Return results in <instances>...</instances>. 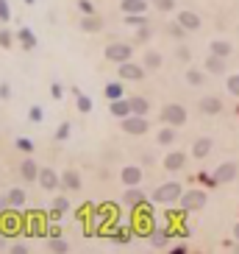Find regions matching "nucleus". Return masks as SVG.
Listing matches in <instances>:
<instances>
[{
    "label": "nucleus",
    "mask_w": 239,
    "mask_h": 254,
    "mask_svg": "<svg viewBox=\"0 0 239 254\" xmlns=\"http://www.w3.org/2000/svg\"><path fill=\"white\" fill-rule=\"evenodd\" d=\"M206 204H209V193L206 190H187L181 196V210L184 212H197V210H203Z\"/></svg>",
    "instance_id": "5"
},
{
    "label": "nucleus",
    "mask_w": 239,
    "mask_h": 254,
    "mask_svg": "<svg viewBox=\"0 0 239 254\" xmlns=\"http://www.w3.org/2000/svg\"><path fill=\"white\" fill-rule=\"evenodd\" d=\"M64 212H70V198H67V196H56L48 215H50V221H61V218H64Z\"/></svg>",
    "instance_id": "17"
},
{
    "label": "nucleus",
    "mask_w": 239,
    "mask_h": 254,
    "mask_svg": "<svg viewBox=\"0 0 239 254\" xmlns=\"http://www.w3.org/2000/svg\"><path fill=\"white\" fill-rule=\"evenodd\" d=\"M25 190H20V187H11L9 193H6V198H3V204H6V207H14V210H20V207H23V204H25Z\"/></svg>",
    "instance_id": "22"
},
{
    "label": "nucleus",
    "mask_w": 239,
    "mask_h": 254,
    "mask_svg": "<svg viewBox=\"0 0 239 254\" xmlns=\"http://www.w3.org/2000/svg\"><path fill=\"white\" fill-rule=\"evenodd\" d=\"M103 56H106L111 64H122V61H128L131 56H134V48H131L128 42H109L106 51H103Z\"/></svg>",
    "instance_id": "3"
},
{
    "label": "nucleus",
    "mask_w": 239,
    "mask_h": 254,
    "mask_svg": "<svg viewBox=\"0 0 239 254\" xmlns=\"http://www.w3.org/2000/svg\"><path fill=\"white\" fill-rule=\"evenodd\" d=\"M81 31H86V34H97V31H103V20L97 17V14H84V20H81Z\"/></svg>",
    "instance_id": "23"
},
{
    "label": "nucleus",
    "mask_w": 239,
    "mask_h": 254,
    "mask_svg": "<svg viewBox=\"0 0 239 254\" xmlns=\"http://www.w3.org/2000/svg\"><path fill=\"white\" fill-rule=\"evenodd\" d=\"M137 39L139 42H147V39H150V26H147V23L137 28Z\"/></svg>",
    "instance_id": "44"
},
{
    "label": "nucleus",
    "mask_w": 239,
    "mask_h": 254,
    "mask_svg": "<svg viewBox=\"0 0 239 254\" xmlns=\"http://www.w3.org/2000/svg\"><path fill=\"white\" fill-rule=\"evenodd\" d=\"M17 36H20V42H23V48H25V51L36 48V36H34V31H31V28H20Z\"/></svg>",
    "instance_id": "30"
},
{
    "label": "nucleus",
    "mask_w": 239,
    "mask_h": 254,
    "mask_svg": "<svg viewBox=\"0 0 239 254\" xmlns=\"http://www.w3.org/2000/svg\"><path fill=\"white\" fill-rule=\"evenodd\" d=\"M11 42H14V34L9 28H0V48H11Z\"/></svg>",
    "instance_id": "40"
},
{
    "label": "nucleus",
    "mask_w": 239,
    "mask_h": 254,
    "mask_svg": "<svg viewBox=\"0 0 239 254\" xmlns=\"http://www.w3.org/2000/svg\"><path fill=\"white\" fill-rule=\"evenodd\" d=\"M175 59H178V61H189V59H192V51H189L187 45H178V51H175Z\"/></svg>",
    "instance_id": "42"
},
{
    "label": "nucleus",
    "mask_w": 239,
    "mask_h": 254,
    "mask_svg": "<svg viewBox=\"0 0 239 254\" xmlns=\"http://www.w3.org/2000/svg\"><path fill=\"white\" fill-rule=\"evenodd\" d=\"M209 53H217V56H225V59H228L231 53H234V45H231L228 39H212V42H209Z\"/></svg>",
    "instance_id": "24"
},
{
    "label": "nucleus",
    "mask_w": 239,
    "mask_h": 254,
    "mask_svg": "<svg viewBox=\"0 0 239 254\" xmlns=\"http://www.w3.org/2000/svg\"><path fill=\"white\" fill-rule=\"evenodd\" d=\"M131 109H134L137 114H147V112H150V101L142 98V95H134V98H131Z\"/></svg>",
    "instance_id": "31"
},
{
    "label": "nucleus",
    "mask_w": 239,
    "mask_h": 254,
    "mask_svg": "<svg viewBox=\"0 0 239 254\" xmlns=\"http://www.w3.org/2000/svg\"><path fill=\"white\" fill-rule=\"evenodd\" d=\"M175 235L172 232V226L170 224H164V226H153V232H150V243L156 246V249H162V246H167V240Z\"/></svg>",
    "instance_id": "15"
},
{
    "label": "nucleus",
    "mask_w": 239,
    "mask_h": 254,
    "mask_svg": "<svg viewBox=\"0 0 239 254\" xmlns=\"http://www.w3.org/2000/svg\"><path fill=\"white\" fill-rule=\"evenodd\" d=\"M0 229H3V232H9V235H17V232H20V218L14 215V212L3 215V221H0Z\"/></svg>",
    "instance_id": "29"
},
{
    "label": "nucleus",
    "mask_w": 239,
    "mask_h": 254,
    "mask_svg": "<svg viewBox=\"0 0 239 254\" xmlns=\"http://www.w3.org/2000/svg\"><path fill=\"white\" fill-rule=\"evenodd\" d=\"M48 249H50V252H70V243L61 235H53L50 243H48Z\"/></svg>",
    "instance_id": "34"
},
{
    "label": "nucleus",
    "mask_w": 239,
    "mask_h": 254,
    "mask_svg": "<svg viewBox=\"0 0 239 254\" xmlns=\"http://www.w3.org/2000/svg\"><path fill=\"white\" fill-rule=\"evenodd\" d=\"M200 182L209 184V187H217V184H220L217 179H214V176H209V173H200Z\"/></svg>",
    "instance_id": "48"
},
{
    "label": "nucleus",
    "mask_w": 239,
    "mask_h": 254,
    "mask_svg": "<svg viewBox=\"0 0 239 254\" xmlns=\"http://www.w3.org/2000/svg\"><path fill=\"white\" fill-rule=\"evenodd\" d=\"M50 95L56 98V101H59V98L64 95V89H61V84H50Z\"/></svg>",
    "instance_id": "49"
},
{
    "label": "nucleus",
    "mask_w": 239,
    "mask_h": 254,
    "mask_svg": "<svg viewBox=\"0 0 239 254\" xmlns=\"http://www.w3.org/2000/svg\"><path fill=\"white\" fill-rule=\"evenodd\" d=\"M203 70L209 76H222L225 73V56H217V53H209L203 61Z\"/></svg>",
    "instance_id": "13"
},
{
    "label": "nucleus",
    "mask_w": 239,
    "mask_h": 254,
    "mask_svg": "<svg viewBox=\"0 0 239 254\" xmlns=\"http://www.w3.org/2000/svg\"><path fill=\"white\" fill-rule=\"evenodd\" d=\"M200 112H203V114H220L222 112V101L217 95L200 98Z\"/></svg>",
    "instance_id": "21"
},
{
    "label": "nucleus",
    "mask_w": 239,
    "mask_h": 254,
    "mask_svg": "<svg viewBox=\"0 0 239 254\" xmlns=\"http://www.w3.org/2000/svg\"><path fill=\"white\" fill-rule=\"evenodd\" d=\"M28 235H34V237H42V235H48V229H45V224H42V218H36V215H34V218H31V221H28Z\"/></svg>",
    "instance_id": "32"
},
{
    "label": "nucleus",
    "mask_w": 239,
    "mask_h": 254,
    "mask_svg": "<svg viewBox=\"0 0 239 254\" xmlns=\"http://www.w3.org/2000/svg\"><path fill=\"white\" fill-rule=\"evenodd\" d=\"M181 168H187V154L184 151H170V154H164V170H181Z\"/></svg>",
    "instance_id": "14"
},
{
    "label": "nucleus",
    "mask_w": 239,
    "mask_h": 254,
    "mask_svg": "<svg viewBox=\"0 0 239 254\" xmlns=\"http://www.w3.org/2000/svg\"><path fill=\"white\" fill-rule=\"evenodd\" d=\"M181 196H184V184L164 182V184H159L153 193H150V201H156V204H175V201H181Z\"/></svg>",
    "instance_id": "1"
},
{
    "label": "nucleus",
    "mask_w": 239,
    "mask_h": 254,
    "mask_svg": "<svg viewBox=\"0 0 239 254\" xmlns=\"http://www.w3.org/2000/svg\"><path fill=\"white\" fill-rule=\"evenodd\" d=\"M147 76V67L145 64H137V61H122V64H117V79L122 81H145Z\"/></svg>",
    "instance_id": "6"
},
{
    "label": "nucleus",
    "mask_w": 239,
    "mask_h": 254,
    "mask_svg": "<svg viewBox=\"0 0 239 254\" xmlns=\"http://www.w3.org/2000/svg\"><path fill=\"white\" fill-rule=\"evenodd\" d=\"M175 140H178L175 126H167V123H164L162 129H159V134H156V142H159V145H172Z\"/></svg>",
    "instance_id": "25"
},
{
    "label": "nucleus",
    "mask_w": 239,
    "mask_h": 254,
    "mask_svg": "<svg viewBox=\"0 0 239 254\" xmlns=\"http://www.w3.org/2000/svg\"><path fill=\"white\" fill-rule=\"evenodd\" d=\"M17 148L23 151V154H31V151H34V140H31V137H17Z\"/></svg>",
    "instance_id": "39"
},
{
    "label": "nucleus",
    "mask_w": 239,
    "mask_h": 254,
    "mask_svg": "<svg viewBox=\"0 0 239 254\" xmlns=\"http://www.w3.org/2000/svg\"><path fill=\"white\" fill-rule=\"evenodd\" d=\"M28 117H31V120H34V123H42L45 112H42V109H39V106H31V112H28Z\"/></svg>",
    "instance_id": "47"
},
{
    "label": "nucleus",
    "mask_w": 239,
    "mask_h": 254,
    "mask_svg": "<svg viewBox=\"0 0 239 254\" xmlns=\"http://www.w3.org/2000/svg\"><path fill=\"white\" fill-rule=\"evenodd\" d=\"M111 237H114L117 243H128V240H131V229L128 226H117L114 232H111Z\"/></svg>",
    "instance_id": "35"
},
{
    "label": "nucleus",
    "mask_w": 239,
    "mask_h": 254,
    "mask_svg": "<svg viewBox=\"0 0 239 254\" xmlns=\"http://www.w3.org/2000/svg\"><path fill=\"white\" fill-rule=\"evenodd\" d=\"M70 129H72V126H70V123H61V126H59V132H56V140H67V137H70Z\"/></svg>",
    "instance_id": "45"
},
{
    "label": "nucleus",
    "mask_w": 239,
    "mask_h": 254,
    "mask_svg": "<svg viewBox=\"0 0 239 254\" xmlns=\"http://www.w3.org/2000/svg\"><path fill=\"white\" fill-rule=\"evenodd\" d=\"M120 129H122L125 134H131V137H139V134L150 132V123H147V114L131 112L128 117H122V120H120Z\"/></svg>",
    "instance_id": "2"
},
{
    "label": "nucleus",
    "mask_w": 239,
    "mask_h": 254,
    "mask_svg": "<svg viewBox=\"0 0 239 254\" xmlns=\"http://www.w3.org/2000/svg\"><path fill=\"white\" fill-rule=\"evenodd\" d=\"M106 98H109V101H117V98H125V87H122V79H117V81H109V84H106Z\"/></svg>",
    "instance_id": "27"
},
{
    "label": "nucleus",
    "mask_w": 239,
    "mask_h": 254,
    "mask_svg": "<svg viewBox=\"0 0 239 254\" xmlns=\"http://www.w3.org/2000/svg\"><path fill=\"white\" fill-rule=\"evenodd\" d=\"M147 9H150L147 0H122L120 3V11H125V14H145Z\"/></svg>",
    "instance_id": "20"
},
{
    "label": "nucleus",
    "mask_w": 239,
    "mask_h": 254,
    "mask_svg": "<svg viewBox=\"0 0 239 254\" xmlns=\"http://www.w3.org/2000/svg\"><path fill=\"white\" fill-rule=\"evenodd\" d=\"M156 11H175V0H153Z\"/></svg>",
    "instance_id": "38"
},
{
    "label": "nucleus",
    "mask_w": 239,
    "mask_h": 254,
    "mask_svg": "<svg viewBox=\"0 0 239 254\" xmlns=\"http://www.w3.org/2000/svg\"><path fill=\"white\" fill-rule=\"evenodd\" d=\"M142 165H125L120 170V182L125 184V187H134V184H142Z\"/></svg>",
    "instance_id": "8"
},
{
    "label": "nucleus",
    "mask_w": 239,
    "mask_h": 254,
    "mask_svg": "<svg viewBox=\"0 0 239 254\" xmlns=\"http://www.w3.org/2000/svg\"><path fill=\"white\" fill-rule=\"evenodd\" d=\"M167 34H170L172 39H178V42H181V39H184V36H187L189 31H187L184 26H181L178 20H172V23H167Z\"/></svg>",
    "instance_id": "33"
},
{
    "label": "nucleus",
    "mask_w": 239,
    "mask_h": 254,
    "mask_svg": "<svg viewBox=\"0 0 239 254\" xmlns=\"http://www.w3.org/2000/svg\"><path fill=\"white\" fill-rule=\"evenodd\" d=\"M142 64H145L147 70H159V67L164 64V59H162V53L159 51H147L145 56H142Z\"/></svg>",
    "instance_id": "28"
},
{
    "label": "nucleus",
    "mask_w": 239,
    "mask_h": 254,
    "mask_svg": "<svg viewBox=\"0 0 239 254\" xmlns=\"http://www.w3.org/2000/svg\"><path fill=\"white\" fill-rule=\"evenodd\" d=\"M11 9H9V0H0V23H9Z\"/></svg>",
    "instance_id": "43"
},
{
    "label": "nucleus",
    "mask_w": 239,
    "mask_h": 254,
    "mask_svg": "<svg viewBox=\"0 0 239 254\" xmlns=\"http://www.w3.org/2000/svg\"><path fill=\"white\" fill-rule=\"evenodd\" d=\"M72 92H75L78 95V112H92V98H86V95H81V92H78V89H72Z\"/></svg>",
    "instance_id": "36"
},
{
    "label": "nucleus",
    "mask_w": 239,
    "mask_h": 254,
    "mask_svg": "<svg viewBox=\"0 0 239 254\" xmlns=\"http://www.w3.org/2000/svg\"><path fill=\"white\" fill-rule=\"evenodd\" d=\"M122 204H125L128 210H137V207H142V204H145V190H139V184L128 187V190L122 193Z\"/></svg>",
    "instance_id": "10"
},
{
    "label": "nucleus",
    "mask_w": 239,
    "mask_h": 254,
    "mask_svg": "<svg viewBox=\"0 0 239 254\" xmlns=\"http://www.w3.org/2000/svg\"><path fill=\"white\" fill-rule=\"evenodd\" d=\"M39 170H42V168L36 165L34 157H25L20 162V176H23L25 182H39Z\"/></svg>",
    "instance_id": "12"
},
{
    "label": "nucleus",
    "mask_w": 239,
    "mask_h": 254,
    "mask_svg": "<svg viewBox=\"0 0 239 254\" xmlns=\"http://www.w3.org/2000/svg\"><path fill=\"white\" fill-rule=\"evenodd\" d=\"M234 237L239 240V224H234Z\"/></svg>",
    "instance_id": "52"
},
{
    "label": "nucleus",
    "mask_w": 239,
    "mask_h": 254,
    "mask_svg": "<svg viewBox=\"0 0 239 254\" xmlns=\"http://www.w3.org/2000/svg\"><path fill=\"white\" fill-rule=\"evenodd\" d=\"M0 98H11V87H9V84H0Z\"/></svg>",
    "instance_id": "50"
},
{
    "label": "nucleus",
    "mask_w": 239,
    "mask_h": 254,
    "mask_svg": "<svg viewBox=\"0 0 239 254\" xmlns=\"http://www.w3.org/2000/svg\"><path fill=\"white\" fill-rule=\"evenodd\" d=\"M125 23H128V26H145V23H147V17H145V14H125Z\"/></svg>",
    "instance_id": "41"
},
{
    "label": "nucleus",
    "mask_w": 239,
    "mask_h": 254,
    "mask_svg": "<svg viewBox=\"0 0 239 254\" xmlns=\"http://www.w3.org/2000/svg\"><path fill=\"white\" fill-rule=\"evenodd\" d=\"M61 190H81V173L75 168H67L61 173Z\"/></svg>",
    "instance_id": "19"
},
{
    "label": "nucleus",
    "mask_w": 239,
    "mask_h": 254,
    "mask_svg": "<svg viewBox=\"0 0 239 254\" xmlns=\"http://www.w3.org/2000/svg\"><path fill=\"white\" fill-rule=\"evenodd\" d=\"M39 187L53 193V190H61V173H56L53 168H42L39 170Z\"/></svg>",
    "instance_id": "7"
},
{
    "label": "nucleus",
    "mask_w": 239,
    "mask_h": 254,
    "mask_svg": "<svg viewBox=\"0 0 239 254\" xmlns=\"http://www.w3.org/2000/svg\"><path fill=\"white\" fill-rule=\"evenodd\" d=\"M212 148H214L212 137H197V140L192 142V157H195V159H206L209 154H212Z\"/></svg>",
    "instance_id": "16"
},
{
    "label": "nucleus",
    "mask_w": 239,
    "mask_h": 254,
    "mask_svg": "<svg viewBox=\"0 0 239 254\" xmlns=\"http://www.w3.org/2000/svg\"><path fill=\"white\" fill-rule=\"evenodd\" d=\"M206 76H209V73H206V70H197V67H189V70H187V76H184V79H187V84H189V87H203Z\"/></svg>",
    "instance_id": "26"
},
{
    "label": "nucleus",
    "mask_w": 239,
    "mask_h": 254,
    "mask_svg": "<svg viewBox=\"0 0 239 254\" xmlns=\"http://www.w3.org/2000/svg\"><path fill=\"white\" fill-rule=\"evenodd\" d=\"M237 176H239V165H237V162H222V165L214 170V179H217L220 184H231Z\"/></svg>",
    "instance_id": "9"
},
{
    "label": "nucleus",
    "mask_w": 239,
    "mask_h": 254,
    "mask_svg": "<svg viewBox=\"0 0 239 254\" xmlns=\"http://www.w3.org/2000/svg\"><path fill=\"white\" fill-rule=\"evenodd\" d=\"M153 159H156V154H145V157H142V162H145V165H150Z\"/></svg>",
    "instance_id": "51"
},
{
    "label": "nucleus",
    "mask_w": 239,
    "mask_h": 254,
    "mask_svg": "<svg viewBox=\"0 0 239 254\" xmlns=\"http://www.w3.org/2000/svg\"><path fill=\"white\" fill-rule=\"evenodd\" d=\"M225 87H228V92H231L234 98H239V73H234V76L225 81Z\"/></svg>",
    "instance_id": "37"
},
{
    "label": "nucleus",
    "mask_w": 239,
    "mask_h": 254,
    "mask_svg": "<svg viewBox=\"0 0 239 254\" xmlns=\"http://www.w3.org/2000/svg\"><path fill=\"white\" fill-rule=\"evenodd\" d=\"M109 112L114 114V117H128L134 109H131V98H117V101H109Z\"/></svg>",
    "instance_id": "18"
},
{
    "label": "nucleus",
    "mask_w": 239,
    "mask_h": 254,
    "mask_svg": "<svg viewBox=\"0 0 239 254\" xmlns=\"http://www.w3.org/2000/svg\"><path fill=\"white\" fill-rule=\"evenodd\" d=\"M78 9L84 11V14H97L95 6H92V0H78Z\"/></svg>",
    "instance_id": "46"
},
{
    "label": "nucleus",
    "mask_w": 239,
    "mask_h": 254,
    "mask_svg": "<svg viewBox=\"0 0 239 254\" xmlns=\"http://www.w3.org/2000/svg\"><path fill=\"white\" fill-rule=\"evenodd\" d=\"M175 20L187 28L189 34H192V31H200V26H203V20H200V14H197V11H178V14H175Z\"/></svg>",
    "instance_id": "11"
},
{
    "label": "nucleus",
    "mask_w": 239,
    "mask_h": 254,
    "mask_svg": "<svg viewBox=\"0 0 239 254\" xmlns=\"http://www.w3.org/2000/svg\"><path fill=\"white\" fill-rule=\"evenodd\" d=\"M162 123H167V126H184L187 123V106H181V104H164L162 106Z\"/></svg>",
    "instance_id": "4"
}]
</instances>
